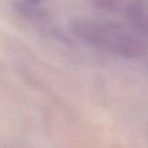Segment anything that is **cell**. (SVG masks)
Returning a JSON list of instances; mask_svg holds the SVG:
<instances>
[{
	"mask_svg": "<svg viewBox=\"0 0 148 148\" xmlns=\"http://www.w3.org/2000/svg\"><path fill=\"white\" fill-rule=\"evenodd\" d=\"M29 1H33V2H35V1H38V0H29Z\"/></svg>",
	"mask_w": 148,
	"mask_h": 148,
	"instance_id": "1",
	"label": "cell"
}]
</instances>
